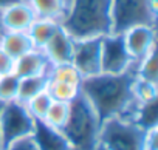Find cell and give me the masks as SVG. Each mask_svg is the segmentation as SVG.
I'll return each instance as SVG.
<instances>
[{"instance_id":"1","label":"cell","mask_w":158,"mask_h":150,"mask_svg":"<svg viewBox=\"0 0 158 150\" xmlns=\"http://www.w3.org/2000/svg\"><path fill=\"white\" fill-rule=\"evenodd\" d=\"M135 79V68L121 74L98 73L95 76L84 78L79 91L89 99L101 122L112 118L133 122L141 105L133 95Z\"/></svg>"},{"instance_id":"2","label":"cell","mask_w":158,"mask_h":150,"mask_svg":"<svg viewBox=\"0 0 158 150\" xmlns=\"http://www.w3.org/2000/svg\"><path fill=\"white\" fill-rule=\"evenodd\" d=\"M60 26L74 40L110 34L112 0H68V10Z\"/></svg>"},{"instance_id":"3","label":"cell","mask_w":158,"mask_h":150,"mask_svg":"<svg viewBox=\"0 0 158 150\" xmlns=\"http://www.w3.org/2000/svg\"><path fill=\"white\" fill-rule=\"evenodd\" d=\"M101 119L89 99L79 91L70 102V113L62 133L74 150H96L99 147Z\"/></svg>"},{"instance_id":"4","label":"cell","mask_w":158,"mask_h":150,"mask_svg":"<svg viewBox=\"0 0 158 150\" xmlns=\"http://www.w3.org/2000/svg\"><path fill=\"white\" fill-rule=\"evenodd\" d=\"M158 0H112V33L124 34L135 26L156 28Z\"/></svg>"},{"instance_id":"5","label":"cell","mask_w":158,"mask_h":150,"mask_svg":"<svg viewBox=\"0 0 158 150\" xmlns=\"http://www.w3.org/2000/svg\"><path fill=\"white\" fill-rule=\"evenodd\" d=\"M99 144L106 150H147V132L135 122L112 118L101 125Z\"/></svg>"},{"instance_id":"6","label":"cell","mask_w":158,"mask_h":150,"mask_svg":"<svg viewBox=\"0 0 158 150\" xmlns=\"http://www.w3.org/2000/svg\"><path fill=\"white\" fill-rule=\"evenodd\" d=\"M34 130V118L27 105L19 101H10L0 105V136L3 150L13 142L31 136Z\"/></svg>"},{"instance_id":"7","label":"cell","mask_w":158,"mask_h":150,"mask_svg":"<svg viewBox=\"0 0 158 150\" xmlns=\"http://www.w3.org/2000/svg\"><path fill=\"white\" fill-rule=\"evenodd\" d=\"M135 65L127 51L124 34L110 33L101 39V73L121 74L133 70Z\"/></svg>"},{"instance_id":"8","label":"cell","mask_w":158,"mask_h":150,"mask_svg":"<svg viewBox=\"0 0 158 150\" xmlns=\"http://www.w3.org/2000/svg\"><path fill=\"white\" fill-rule=\"evenodd\" d=\"M101 39L90 37L74 40L71 65L84 78H90L101 73Z\"/></svg>"},{"instance_id":"9","label":"cell","mask_w":158,"mask_h":150,"mask_svg":"<svg viewBox=\"0 0 158 150\" xmlns=\"http://www.w3.org/2000/svg\"><path fill=\"white\" fill-rule=\"evenodd\" d=\"M124 42L133 62L138 63L156 48V28L146 25L130 28L124 33Z\"/></svg>"},{"instance_id":"10","label":"cell","mask_w":158,"mask_h":150,"mask_svg":"<svg viewBox=\"0 0 158 150\" xmlns=\"http://www.w3.org/2000/svg\"><path fill=\"white\" fill-rule=\"evenodd\" d=\"M36 19L37 16L27 0H20L0 13V22L5 31H28Z\"/></svg>"},{"instance_id":"11","label":"cell","mask_w":158,"mask_h":150,"mask_svg":"<svg viewBox=\"0 0 158 150\" xmlns=\"http://www.w3.org/2000/svg\"><path fill=\"white\" fill-rule=\"evenodd\" d=\"M73 47H74V39L59 25L42 50L48 57V60L51 62V65H56V63H71Z\"/></svg>"},{"instance_id":"12","label":"cell","mask_w":158,"mask_h":150,"mask_svg":"<svg viewBox=\"0 0 158 150\" xmlns=\"http://www.w3.org/2000/svg\"><path fill=\"white\" fill-rule=\"evenodd\" d=\"M37 150H71L73 147L64 136V133L44 119H34V130L31 135Z\"/></svg>"},{"instance_id":"13","label":"cell","mask_w":158,"mask_h":150,"mask_svg":"<svg viewBox=\"0 0 158 150\" xmlns=\"http://www.w3.org/2000/svg\"><path fill=\"white\" fill-rule=\"evenodd\" d=\"M50 67H51V62L45 56L44 50L33 48L28 53H25L16 59L14 73L19 78H27V76H34V74L48 73Z\"/></svg>"},{"instance_id":"14","label":"cell","mask_w":158,"mask_h":150,"mask_svg":"<svg viewBox=\"0 0 158 150\" xmlns=\"http://www.w3.org/2000/svg\"><path fill=\"white\" fill-rule=\"evenodd\" d=\"M0 48L11 57L17 59L34 48L27 31H5L0 39Z\"/></svg>"},{"instance_id":"15","label":"cell","mask_w":158,"mask_h":150,"mask_svg":"<svg viewBox=\"0 0 158 150\" xmlns=\"http://www.w3.org/2000/svg\"><path fill=\"white\" fill-rule=\"evenodd\" d=\"M39 19L60 23L68 10V0H27Z\"/></svg>"},{"instance_id":"16","label":"cell","mask_w":158,"mask_h":150,"mask_svg":"<svg viewBox=\"0 0 158 150\" xmlns=\"http://www.w3.org/2000/svg\"><path fill=\"white\" fill-rule=\"evenodd\" d=\"M48 82H50L48 73L20 78V81H19V90H17V99L16 101H19L22 104H27L36 95L45 91L47 87H48Z\"/></svg>"},{"instance_id":"17","label":"cell","mask_w":158,"mask_h":150,"mask_svg":"<svg viewBox=\"0 0 158 150\" xmlns=\"http://www.w3.org/2000/svg\"><path fill=\"white\" fill-rule=\"evenodd\" d=\"M60 23L53 22V20H47V19H36L33 22V25L28 28V36L34 45V48H44L45 43L50 40V37L53 36V33L56 31V28Z\"/></svg>"},{"instance_id":"18","label":"cell","mask_w":158,"mask_h":150,"mask_svg":"<svg viewBox=\"0 0 158 150\" xmlns=\"http://www.w3.org/2000/svg\"><path fill=\"white\" fill-rule=\"evenodd\" d=\"M48 78H50V81H54V82H64V84H71V85H77V87L82 82V76L71 63L51 65L48 70Z\"/></svg>"},{"instance_id":"19","label":"cell","mask_w":158,"mask_h":150,"mask_svg":"<svg viewBox=\"0 0 158 150\" xmlns=\"http://www.w3.org/2000/svg\"><path fill=\"white\" fill-rule=\"evenodd\" d=\"M135 71H136V78L152 82V84H158V56H156V48L152 50L143 60H139L135 65Z\"/></svg>"},{"instance_id":"20","label":"cell","mask_w":158,"mask_h":150,"mask_svg":"<svg viewBox=\"0 0 158 150\" xmlns=\"http://www.w3.org/2000/svg\"><path fill=\"white\" fill-rule=\"evenodd\" d=\"M133 122L138 124L146 132H149L152 128H158V102H156V99L141 104Z\"/></svg>"},{"instance_id":"21","label":"cell","mask_w":158,"mask_h":150,"mask_svg":"<svg viewBox=\"0 0 158 150\" xmlns=\"http://www.w3.org/2000/svg\"><path fill=\"white\" fill-rule=\"evenodd\" d=\"M68 113H70V102H60V101H53L44 121L57 128V130H62V127L65 125L67 122V118H68Z\"/></svg>"},{"instance_id":"22","label":"cell","mask_w":158,"mask_h":150,"mask_svg":"<svg viewBox=\"0 0 158 150\" xmlns=\"http://www.w3.org/2000/svg\"><path fill=\"white\" fill-rule=\"evenodd\" d=\"M47 91H48V95L51 96L53 101L71 102L79 95V87L77 85H71V84L50 81L48 82V87H47Z\"/></svg>"},{"instance_id":"23","label":"cell","mask_w":158,"mask_h":150,"mask_svg":"<svg viewBox=\"0 0 158 150\" xmlns=\"http://www.w3.org/2000/svg\"><path fill=\"white\" fill-rule=\"evenodd\" d=\"M20 78L13 71L8 74H0V102H10L17 99Z\"/></svg>"},{"instance_id":"24","label":"cell","mask_w":158,"mask_h":150,"mask_svg":"<svg viewBox=\"0 0 158 150\" xmlns=\"http://www.w3.org/2000/svg\"><path fill=\"white\" fill-rule=\"evenodd\" d=\"M51 102H53V99L48 95V91L45 90V91L36 95L33 99H30L25 105H27L28 111L31 113V116L34 119H44L48 108H50V105H51Z\"/></svg>"},{"instance_id":"25","label":"cell","mask_w":158,"mask_h":150,"mask_svg":"<svg viewBox=\"0 0 158 150\" xmlns=\"http://www.w3.org/2000/svg\"><path fill=\"white\" fill-rule=\"evenodd\" d=\"M156 85L158 84H152V82L136 78L135 84H133V95L141 104L153 101V99H156Z\"/></svg>"},{"instance_id":"26","label":"cell","mask_w":158,"mask_h":150,"mask_svg":"<svg viewBox=\"0 0 158 150\" xmlns=\"http://www.w3.org/2000/svg\"><path fill=\"white\" fill-rule=\"evenodd\" d=\"M14 63L16 59L11 57L8 53H5L2 48H0V74H8L14 71Z\"/></svg>"},{"instance_id":"27","label":"cell","mask_w":158,"mask_h":150,"mask_svg":"<svg viewBox=\"0 0 158 150\" xmlns=\"http://www.w3.org/2000/svg\"><path fill=\"white\" fill-rule=\"evenodd\" d=\"M5 150H37L34 141L31 136H27V138H22L16 142H13L10 147H6Z\"/></svg>"},{"instance_id":"28","label":"cell","mask_w":158,"mask_h":150,"mask_svg":"<svg viewBox=\"0 0 158 150\" xmlns=\"http://www.w3.org/2000/svg\"><path fill=\"white\" fill-rule=\"evenodd\" d=\"M17 2H20V0H0V13H2L3 10H6L8 6L17 3Z\"/></svg>"},{"instance_id":"29","label":"cell","mask_w":158,"mask_h":150,"mask_svg":"<svg viewBox=\"0 0 158 150\" xmlns=\"http://www.w3.org/2000/svg\"><path fill=\"white\" fill-rule=\"evenodd\" d=\"M3 33H5V28H3V25H2V22H0V39H2V36H3Z\"/></svg>"},{"instance_id":"30","label":"cell","mask_w":158,"mask_h":150,"mask_svg":"<svg viewBox=\"0 0 158 150\" xmlns=\"http://www.w3.org/2000/svg\"><path fill=\"white\" fill-rule=\"evenodd\" d=\"M0 105H2V102H0ZM0 150H3V142H2V136H0Z\"/></svg>"},{"instance_id":"31","label":"cell","mask_w":158,"mask_h":150,"mask_svg":"<svg viewBox=\"0 0 158 150\" xmlns=\"http://www.w3.org/2000/svg\"><path fill=\"white\" fill-rule=\"evenodd\" d=\"M96 150H106V148H104V147H102V145H101V144H99V147H98V148H96Z\"/></svg>"},{"instance_id":"32","label":"cell","mask_w":158,"mask_h":150,"mask_svg":"<svg viewBox=\"0 0 158 150\" xmlns=\"http://www.w3.org/2000/svg\"><path fill=\"white\" fill-rule=\"evenodd\" d=\"M71 150H74V148H71Z\"/></svg>"}]
</instances>
